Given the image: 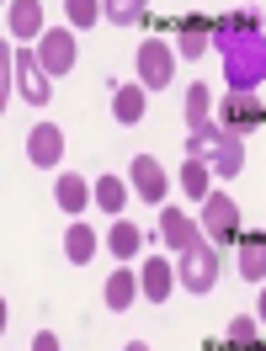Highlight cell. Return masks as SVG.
<instances>
[{"label":"cell","instance_id":"obj_30","mask_svg":"<svg viewBox=\"0 0 266 351\" xmlns=\"http://www.w3.org/2000/svg\"><path fill=\"white\" fill-rule=\"evenodd\" d=\"M229 351H261V346H229Z\"/></svg>","mask_w":266,"mask_h":351},{"label":"cell","instance_id":"obj_8","mask_svg":"<svg viewBox=\"0 0 266 351\" xmlns=\"http://www.w3.org/2000/svg\"><path fill=\"white\" fill-rule=\"evenodd\" d=\"M16 90L27 107H48V96H53V75L38 64L32 48H16Z\"/></svg>","mask_w":266,"mask_h":351},{"label":"cell","instance_id":"obj_28","mask_svg":"<svg viewBox=\"0 0 266 351\" xmlns=\"http://www.w3.org/2000/svg\"><path fill=\"white\" fill-rule=\"evenodd\" d=\"M256 319L266 325V282H261V298H256Z\"/></svg>","mask_w":266,"mask_h":351},{"label":"cell","instance_id":"obj_15","mask_svg":"<svg viewBox=\"0 0 266 351\" xmlns=\"http://www.w3.org/2000/svg\"><path fill=\"white\" fill-rule=\"evenodd\" d=\"M138 298H144V287H138V271H133V266H117V271L107 277V293H101V304H107L112 314H123V308H133Z\"/></svg>","mask_w":266,"mask_h":351},{"label":"cell","instance_id":"obj_1","mask_svg":"<svg viewBox=\"0 0 266 351\" xmlns=\"http://www.w3.org/2000/svg\"><path fill=\"white\" fill-rule=\"evenodd\" d=\"M223 59V86L229 90H256L266 80V32H234L229 43L219 48Z\"/></svg>","mask_w":266,"mask_h":351},{"label":"cell","instance_id":"obj_27","mask_svg":"<svg viewBox=\"0 0 266 351\" xmlns=\"http://www.w3.org/2000/svg\"><path fill=\"white\" fill-rule=\"evenodd\" d=\"M32 351H59V335H53V330H38V335H32Z\"/></svg>","mask_w":266,"mask_h":351},{"label":"cell","instance_id":"obj_19","mask_svg":"<svg viewBox=\"0 0 266 351\" xmlns=\"http://www.w3.org/2000/svg\"><path fill=\"white\" fill-rule=\"evenodd\" d=\"M176 181H181V192H186V202H197V208L213 197V192H219V186H213L219 176H213V165H208V160H186Z\"/></svg>","mask_w":266,"mask_h":351},{"label":"cell","instance_id":"obj_29","mask_svg":"<svg viewBox=\"0 0 266 351\" xmlns=\"http://www.w3.org/2000/svg\"><path fill=\"white\" fill-rule=\"evenodd\" d=\"M123 351H155V346H144V341H128V346H123Z\"/></svg>","mask_w":266,"mask_h":351},{"label":"cell","instance_id":"obj_18","mask_svg":"<svg viewBox=\"0 0 266 351\" xmlns=\"http://www.w3.org/2000/svg\"><path fill=\"white\" fill-rule=\"evenodd\" d=\"M144 107H149V90L138 86H112V117L123 123V128H133V123H144Z\"/></svg>","mask_w":266,"mask_h":351},{"label":"cell","instance_id":"obj_14","mask_svg":"<svg viewBox=\"0 0 266 351\" xmlns=\"http://www.w3.org/2000/svg\"><path fill=\"white\" fill-rule=\"evenodd\" d=\"M53 202L64 208L69 219H80L90 202H96V181H86V176H64V171H59V181H53Z\"/></svg>","mask_w":266,"mask_h":351},{"label":"cell","instance_id":"obj_3","mask_svg":"<svg viewBox=\"0 0 266 351\" xmlns=\"http://www.w3.org/2000/svg\"><path fill=\"white\" fill-rule=\"evenodd\" d=\"M219 271H223V250H219V245H208V240H202L197 250L176 256V282L186 287V293H213Z\"/></svg>","mask_w":266,"mask_h":351},{"label":"cell","instance_id":"obj_16","mask_svg":"<svg viewBox=\"0 0 266 351\" xmlns=\"http://www.w3.org/2000/svg\"><path fill=\"white\" fill-rule=\"evenodd\" d=\"M234 261H240V277H245V282H266V234H261V229L240 234Z\"/></svg>","mask_w":266,"mask_h":351},{"label":"cell","instance_id":"obj_11","mask_svg":"<svg viewBox=\"0 0 266 351\" xmlns=\"http://www.w3.org/2000/svg\"><path fill=\"white\" fill-rule=\"evenodd\" d=\"M59 160H64V128L59 123H38V128L27 133V165L59 171Z\"/></svg>","mask_w":266,"mask_h":351},{"label":"cell","instance_id":"obj_20","mask_svg":"<svg viewBox=\"0 0 266 351\" xmlns=\"http://www.w3.org/2000/svg\"><path fill=\"white\" fill-rule=\"evenodd\" d=\"M107 250L117 256V261H138V256H144V229H138L133 219H117L107 229Z\"/></svg>","mask_w":266,"mask_h":351},{"label":"cell","instance_id":"obj_10","mask_svg":"<svg viewBox=\"0 0 266 351\" xmlns=\"http://www.w3.org/2000/svg\"><path fill=\"white\" fill-rule=\"evenodd\" d=\"M128 186L138 192L144 202H155V208H165V197H171V176L160 171V160L155 154H133V165H128Z\"/></svg>","mask_w":266,"mask_h":351},{"label":"cell","instance_id":"obj_9","mask_svg":"<svg viewBox=\"0 0 266 351\" xmlns=\"http://www.w3.org/2000/svg\"><path fill=\"white\" fill-rule=\"evenodd\" d=\"M43 32H48L43 0H5V38L11 43H38Z\"/></svg>","mask_w":266,"mask_h":351},{"label":"cell","instance_id":"obj_25","mask_svg":"<svg viewBox=\"0 0 266 351\" xmlns=\"http://www.w3.org/2000/svg\"><path fill=\"white\" fill-rule=\"evenodd\" d=\"M64 22L75 27V32H86V27L107 22V16H101V0H64Z\"/></svg>","mask_w":266,"mask_h":351},{"label":"cell","instance_id":"obj_21","mask_svg":"<svg viewBox=\"0 0 266 351\" xmlns=\"http://www.w3.org/2000/svg\"><path fill=\"white\" fill-rule=\"evenodd\" d=\"M208 48H213V22H197V16L186 22V16H181V27H176V53H186V59H202Z\"/></svg>","mask_w":266,"mask_h":351},{"label":"cell","instance_id":"obj_6","mask_svg":"<svg viewBox=\"0 0 266 351\" xmlns=\"http://www.w3.org/2000/svg\"><path fill=\"white\" fill-rule=\"evenodd\" d=\"M219 123L234 133H250L266 123V101L256 96V90H223L219 96Z\"/></svg>","mask_w":266,"mask_h":351},{"label":"cell","instance_id":"obj_4","mask_svg":"<svg viewBox=\"0 0 266 351\" xmlns=\"http://www.w3.org/2000/svg\"><path fill=\"white\" fill-rule=\"evenodd\" d=\"M133 64H138V86H144V90H165L171 80H176V43L144 38L138 53H133Z\"/></svg>","mask_w":266,"mask_h":351},{"label":"cell","instance_id":"obj_13","mask_svg":"<svg viewBox=\"0 0 266 351\" xmlns=\"http://www.w3.org/2000/svg\"><path fill=\"white\" fill-rule=\"evenodd\" d=\"M138 287H144V304H165L176 293V261H160V256H144V271H138Z\"/></svg>","mask_w":266,"mask_h":351},{"label":"cell","instance_id":"obj_22","mask_svg":"<svg viewBox=\"0 0 266 351\" xmlns=\"http://www.w3.org/2000/svg\"><path fill=\"white\" fill-rule=\"evenodd\" d=\"M202 123H213V86H186V133L202 128Z\"/></svg>","mask_w":266,"mask_h":351},{"label":"cell","instance_id":"obj_2","mask_svg":"<svg viewBox=\"0 0 266 351\" xmlns=\"http://www.w3.org/2000/svg\"><path fill=\"white\" fill-rule=\"evenodd\" d=\"M197 223H202V234H208V245H219V250H229V245H240V202L229 197V192H213V197L202 202V213H197Z\"/></svg>","mask_w":266,"mask_h":351},{"label":"cell","instance_id":"obj_12","mask_svg":"<svg viewBox=\"0 0 266 351\" xmlns=\"http://www.w3.org/2000/svg\"><path fill=\"white\" fill-rule=\"evenodd\" d=\"M208 165H213L219 181L240 176L245 171V133H234V128H223V123H219V138H213V149H208Z\"/></svg>","mask_w":266,"mask_h":351},{"label":"cell","instance_id":"obj_5","mask_svg":"<svg viewBox=\"0 0 266 351\" xmlns=\"http://www.w3.org/2000/svg\"><path fill=\"white\" fill-rule=\"evenodd\" d=\"M38 64L53 75V80H64L69 69H75V53H80V43H75V27H48L43 38H38Z\"/></svg>","mask_w":266,"mask_h":351},{"label":"cell","instance_id":"obj_23","mask_svg":"<svg viewBox=\"0 0 266 351\" xmlns=\"http://www.w3.org/2000/svg\"><path fill=\"white\" fill-rule=\"evenodd\" d=\"M123 202H128V186H123L117 176H101V181H96V208H101L107 219H123Z\"/></svg>","mask_w":266,"mask_h":351},{"label":"cell","instance_id":"obj_7","mask_svg":"<svg viewBox=\"0 0 266 351\" xmlns=\"http://www.w3.org/2000/svg\"><path fill=\"white\" fill-rule=\"evenodd\" d=\"M160 240L171 245V256H186V250H197L208 234H202V223L197 219H186V208H160Z\"/></svg>","mask_w":266,"mask_h":351},{"label":"cell","instance_id":"obj_17","mask_svg":"<svg viewBox=\"0 0 266 351\" xmlns=\"http://www.w3.org/2000/svg\"><path fill=\"white\" fill-rule=\"evenodd\" d=\"M96 250H101V234H96L86 219H69V229H64V261L86 266V261H96Z\"/></svg>","mask_w":266,"mask_h":351},{"label":"cell","instance_id":"obj_26","mask_svg":"<svg viewBox=\"0 0 266 351\" xmlns=\"http://www.w3.org/2000/svg\"><path fill=\"white\" fill-rule=\"evenodd\" d=\"M256 335H261V319H256V314H234V319H229V341H234V346H256Z\"/></svg>","mask_w":266,"mask_h":351},{"label":"cell","instance_id":"obj_24","mask_svg":"<svg viewBox=\"0 0 266 351\" xmlns=\"http://www.w3.org/2000/svg\"><path fill=\"white\" fill-rule=\"evenodd\" d=\"M144 11H149V0H101V16L112 27H138Z\"/></svg>","mask_w":266,"mask_h":351}]
</instances>
